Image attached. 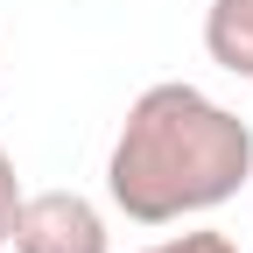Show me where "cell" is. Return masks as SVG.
<instances>
[{"instance_id": "3957f363", "label": "cell", "mask_w": 253, "mask_h": 253, "mask_svg": "<svg viewBox=\"0 0 253 253\" xmlns=\"http://www.w3.org/2000/svg\"><path fill=\"white\" fill-rule=\"evenodd\" d=\"M204 49L218 71L253 78V0H211L204 7Z\"/></svg>"}, {"instance_id": "277c9868", "label": "cell", "mask_w": 253, "mask_h": 253, "mask_svg": "<svg viewBox=\"0 0 253 253\" xmlns=\"http://www.w3.org/2000/svg\"><path fill=\"white\" fill-rule=\"evenodd\" d=\"M14 218H21V176H14V155L0 148V246H14Z\"/></svg>"}, {"instance_id": "5b68a950", "label": "cell", "mask_w": 253, "mask_h": 253, "mask_svg": "<svg viewBox=\"0 0 253 253\" xmlns=\"http://www.w3.org/2000/svg\"><path fill=\"white\" fill-rule=\"evenodd\" d=\"M148 253H239L225 232H176V239H155Z\"/></svg>"}, {"instance_id": "6da1fadb", "label": "cell", "mask_w": 253, "mask_h": 253, "mask_svg": "<svg viewBox=\"0 0 253 253\" xmlns=\"http://www.w3.org/2000/svg\"><path fill=\"white\" fill-rule=\"evenodd\" d=\"M253 183V126L211 91L162 78L120 120L106 155V190L134 225H176L190 211H218Z\"/></svg>"}, {"instance_id": "7a4b0ae2", "label": "cell", "mask_w": 253, "mask_h": 253, "mask_svg": "<svg viewBox=\"0 0 253 253\" xmlns=\"http://www.w3.org/2000/svg\"><path fill=\"white\" fill-rule=\"evenodd\" d=\"M14 253H106V218L78 190H36L21 197Z\"/></svg>"}]
</instances>
